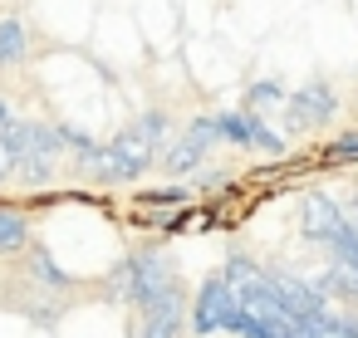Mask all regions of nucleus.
Listing matches in <instances>:
<instances>
[{"label":"nucleus","mask_w":358,"mask_h":338,"mask_svg":"<svg viewBox=\"0 0 358 338\" xmlns=\"http://www.w3.org/2000/svg\"><path fill=\"white\" fill-rule=\"evenodd\" d=\"M167 133H172V118H167L162 108L138 113V118L113 138V142H103L94 177H99V182H108V186H123V182L148 177V172H152V162H162V157H167Z\"/></svg>","instance_id":"nucleus-1"},{"label":"nucleus","mask_w":358,"mask_h":338,"mask_svg":"<svg viewBox=\"0 0 358 338\" xmlns=\"http://www.w3.org/2000/svg\"><path fill=\"white\" fill-rule=\"evenodd\" d=\"M172 284H177L172 260H167L162 250L143 245V250H128V255L118 260L113 279L103 284V294H108V299H118V304H128V309L138 314L143 304H152V299H157L162 289H172Z\"/></svg>","instance_id":"nucleus-2"},{"label":"nucleus","mask_w":358,"mask_h":338,"mask_svg":"<svg viewBox=\"0 0 358 338\" xmlns=\"http://www.w3.org/2000/svg\"><path fill=\"white\" fill-rule=\"evenodd\" d=\"M15 157H20L15 177H20L25 186H50V177H55L59 157H69L59 123H45V118H20V123H15Z\"/></svg>","instance_id":"nucleus-3"},{"label":"nucleus","mask_w":358,"mask_h":338,"mask_svg":"<svg viewBox=\"0 0 358 338\" xmlns=\"http://www.w3.org/2000/svg\"><path fill=\"white\" fill-rule=\"evenodd\" d=\"M236 314H241V294L226 284V274H206L196 299H192L187 328H192V338H216V333H226V323Z\"/></svg>","instance_id":"nucleus-4"},{"label":"nucleus","mask_w":358,"mask_h":338,"mask_svg":"<svg viewBox=\"0 0 358 338\" xmlns=\"http://www.w3.org/2000/svg\"><path fill=\"white\" fill-rule=\"evenodd\" d=\"M334 113H338V89H334L329 79H309V84L294 89L289 103H285V133H289V138L314 133V128H324Z\"/></svg>","instance_id":"nucleus-5"},{"label":"nucleus","mask_w":358,"mask_h":338,"mask_svg":"<svg viewBox=\"0 0 358 338\" xmlns=\"http://www.w3.org/2000/svg\"><path fill=\"white\" fill-rule=\"evenodd\" d=\"M216 133H221V142H231V147L265 152V157H285V133H275L260 113H245V108H221V113H216Z\"/></svg>","instance_id":"nucleus-6"},{"label":"nucleus","mask_w":358,"mask_h":338,"mask_svg":"<svg viewBox=\"0 0 358 338\" xmlns=\"http://www.w3.org/2000/svg\"><path fill=\"white\" fill-rule=\"evenodd\" d=\"M348 230V211L329 196V191H304L299 196V235L309 245H324L334 250V240Z\"/></svg>","instance_id":"nucleus-7"},{"label":"nucleus","mask_w":358,"mask_h":338,"mask_svg":"<svg viewBox=\"0 0 358 338\" xmlns=\"http://www.w3.org/2000/svg\"><path fill=\"white\" fill-rule=\"evenodd\" d=\"M30 216L20 206L0 201V255H30Z\"/></svg>","instance_id":"nucleus-8"},{"label":"nucleus","mask_w":358,"mask_h":338,"mask_svg":"<svg viewBox=\"0 0 358 338\" xmlns=\"http://www.w3.org/2000/svg\"><path fill=\"white\" fill-rule=\"evenodd\" d=\"M221 274H226V284H231L236 294H245V289H255L270 270H265L260 260H250L245 250H231V255H226V265H221Z\"/></svg>","instance_id":"nucleus-9"},{"label":"nucleus","mask_w":358,"mask_h":338,"mask_svg":"<svg viewBox=\"0 0 358 338\" xmlns=\"http://www.w3.org/2000/svg\"><path fill=\"white\" fill-rule=\"evenodd\" d=\"M25 54H30V30H25V20L6 15V20H0V69L20 64Z\"/></svg>","instance_id":"nucleus-10"},{"label":"nucleus","mask_w":358,"mask_h":338,"mask_svg":"<svg viewBox=\"0 0 358 338\" xmlns=\"http://www.w3.org/2000/svg\"><path fill=\"white\" fill-rule=\"evenodd\" d=\"M201 162H206V147L201 142H192L187 133L167 147V157H162V167L172 172V177H192V172H201Z\"/></svg>","instance_id":"nucleus-11"},{"label":"nucleus","mask_w":358,"mask_h":338,"mask_svg":"<svg viewBox=\"0 0 358 338\" xmlns=\"http://www.w3.org/2000/svg\"><path fill=\"white\" fill-rule=\"evenodd\" d=\"M30 274H35V284H45V289H69L74 279L55 265V255L45 250V245H30Z\"/></svg>","instance_id":"nucleus-12"},{"label":"nucleus","mask_w":358,"mask_h":338,"mask_svg":"<svg viewBox=\"0 0 358 338\" xmlns=\"http://www.w3.org/2000/svg\"><path fill=\"white\" fill-rule=\"evenodd\" d=\"M289 103V89L280 79H260L245 89V113H260V108H285Z\"/></svg>","instance_id":"nucleus-13"},{"label":"nucleus","mask_w":358,"mask_h":338,"mask_svg":"<svg viewBox=\"0 0 358 338\" xmlns=\"http://www.w3.org/2000/svg\"><path fill=\"white\" fill-rule=\"evenodd\" d=\"M138 206L148 211H172V206H192V186H152L138 196Z\"/></svg>","instance_id":"nucleus-14"},{"label":"nucleus","mask_w":358,"mask_h":338,"mask_svg":"<svg viewBox=\"0 0 358 338\" xmlns=\"http://www.w3.org/2000/svg\"><path fill=\"white\" fill-rule=\"evenodd\" d=\"M304 338H358V314H329V318H319Z\"/></svg>","instance_id":"nucleus-15"},{"label":"nucleus","mask_w":358,"mask_h":338,"mask_svg":"<svg viewBox=\"0 0 358 338\" xmlns=\"http://www.w3.org/2000/svg\"><path fill=\"white\" fill-rule=\"evenodd\" d=\"M319 162H324V167H353V162H358V133L334 138V142L319 152Z\"/></svg>","instance_id":"nucleus-16"},{"label":"nucleus","mask_w":358,"mask_h":338,"mask_svg":"<svg viewBox=\"0 0 358 338\" xmlns=\"http://www.w3.org/2000/svg\"><path fill=\"white\" fill-rule=\"evenodd\" d=\"M20 123V118H15ZM15 123L0 133V186H6L10 177H15V167H20V157H15Z\"/></svg>","instance_id":"nucleus-17"},{"label":"nucleus","mask_w":358,"mask_h":338,"mask_svg":"<svg viewBox=\"0 0 358 338\" xmlns=\"http://www.w3.org/2000/svg\"><path fill=\"white\" fill-rule=\"evenodd\" d=\"M187 138H192V142H201V147L211 152V147L221 142V133H216V113H201V118H192V128H187Z\"/></svg>","instance_id":"nucleus-18"},{"label":"nucleus","mask_w":358,"mask_h":338,"mask_svg":"<svg viewBox=\"0 0 358 338\" xmlns=\"http://www.w3.org/2000/svg\"><path fill=\"white\" fill-rule=\"evenodd\" d=\"M10 123H15V113H10V103H6V98H0V133H6Z\"/></svg>","instance_id":"nucleus-19"},{"label":"nucleus","mask_w":358,"mask_h":338,"mask_svg":"<svg viewBox=\"0 0 358 338\" xmlns=\"http://www.w3.org/2000/svg\"><path fill=\"white\" fill-rule=\"evenodd\" d=\"M348 221L358 226V191H353V201H348Z\"/></svg>","instance_id":"nucleus-20"},{"label":"nucleus","mask_w":358,"mask_h":338,"mask_svg":"<svg viewBox=\"0 0 358 338\" xmlns=\"http://www.w3.org/2000/svg\"><path fill=\"white\" fill-rule=\"evenodd\" d=\"M353 314H358V304H353Z\"/></svg>","instance_id":"nucleus-21"}]
</instances>
